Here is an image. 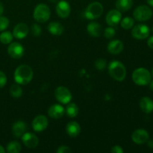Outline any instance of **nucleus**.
<instances>
[{
  "mask_svg": "<svg viewBox=\"0 0 153 153\" xmlns=\"http://www.w3.org/2000/svg\"><path fill=\"white\" fill-rule=\"evenodd\" d=\"M121 19H122V14H121V12L117 9L111 10L107 13L105 17V20L108 25L112 27L117 26L120 22Z\"/></svg>",
  "mask_w": 153,
  "mask_h": 153,
  "instance_id": "12",
  "label": "nucleus"
},
{
  "mask_svg": "<svg viewBox=\"0 0 153 153\" xmlns=\"http://www.w3.org/2000/svg\"><path fill=\"white\" fill-rule=\"evenodd\" d=\"M4 152H5V150H4V149L3 148V146L0 145V153H4Z\"/></svg>",
  "mask_w": 153,
  "mask_h": 153,
  "instance_id": "41",
  "label": "nucleus"
},
{
  "mask_svg": "<svg viewBox=\"0 0 153 153\" xmlns=\"http://www.w3.org/2000/svg\"><path fill=\"white\" fill-rule=\"evenodd\" d=\"M48 30L52 35L60 36L64 32V28L62 24L56 22V21H54V22H51L48 25Z\"/></svg>",
  "mask_w": 153,
  "mask_h": 153,
  "instance_id": "22",
  "label": "nucleus"
},
{
  "mask_svg": "<svg viewBox=\"0 0 153 153\" xmlns=\"http://www.w3.org/2000/svg\"><path fill=\"white\" fill-rule=\"evenodd\" d=\"M87 31L92 37H98L102 34V25L98 22H91L87 25Z\"/></svg>",
  "mask_w": 153,
  "mask_h": 153,
  "instance_id": "21",
  "label": "nucleus"
},
{
  "mask_svg": "<svg viewBox=\"0 0 153 153\" xmlns=\"http://www.w3.org/2000/svg\"><path fill=\"white\" fill-rule=\"evenodd\" d=\"M22 146L20 143L15 140L10 142L6 147V150L8 153H19L20 152Z\"/></svg>",
  "mask_w": 153,
  "mask_h": 153,
  "instance_id": "25",
  "label": "nucleus"
},
{
  "mask_svg": "<svg viewBox=\"0 0 153 153\" xmlns=\"http://www.w3.org/2000/svg\"><path fill=\"white\" fill-rule=\"evenodd\" d=\"M65 111L67 113V114L68 115V117L72 118L75 117L79 114V108H78L77 105L75 104V103L69 102L67 104V108H66Z\"/></svg>",
  "mask_w": 153,
  "mask_h": 153,
  "instance_id": "24",
  "label": "nucleus"
},
{
  "mask_svg": "<svg viewBox=\"0 0 153 153\" xmlns=\"http://www.w3.org/2000/svg\"><path fill=\"white\" fill-rule=\"evenodd\" d=\"M55 97L57 101L61 104H68L72 100L71 92L64 86H60L55 89Z\"/></svg>",
  "mask_w": 153,
  "mask_h": 153,
  "instance_id": "7",
  "label": "nucleus"
},
{
  "mask_svg": "<svg viewBox=\"0 0 153 153\" xmlns=\"http://www.w3.org/2000/svg\"><path fill=\"white\" fill-rule=\"evenodd\" d=\"M152 10L149 7L146 5H140L134 9L133 16L134 19L140 22L149 20L152 16Z\"/></svg>",
  "mask_w": 153,
  "mask_h": 153,
  "instance_id": "6",
  "label": "nucleus"
},
{
  "mask_svg": "<svg viewBox=\"0 0 153 153\" xmlns=\"http://www.w3.org/2000/svg\"><path fill=\"white\" fill-rule=\"evenodd\" d=\"M140 108L143 112L150 114L153 111V100L148 97H143L140 100Z\"/></svg>",
  "mask_w": 153,
  "mask_h": 153,
  "instance_id": "19",
  "label": "nucleus"
},
{
  "mask_svg": "<svg viewBox=\"0 0 153 153\" xmlns=\"http://www.w3.org/2000/svg\"><path fill=\"white\" fill-rule=\"evenodd\" d=\"M31 32L34 37H39L42 33L41 27L37 24H33L31 27Z\"/></svg>",
  "mask_w": 153,
  "mask_h": 153,
  "instance_id": "32",
  "label": "nucleus"
},
{
  "mask_svg": "<svg viewBox=\"0 0 153 153\" xmlns=\"http://www.w3.org/2000/svg\"><path fill=\"white\" fill-rule=\"evenodd\" d=\"M56 13L61 18H67L71 13V7L70 4L65 0H61L57 3Z\"/></svg>",
  "mask_w": 153,
  "mask_h": 153,
  "instance_id": "13",
  "label": "nucleus"
},
{
  "mask_svg": "<svg viewBox=\"0 0 153 153\" xmlns=\"http://www.w3.org/2000/svg\"><path fill=\"white\" fill-rule=\"evenodd\" d=\"M149 88H150V89L153 91V80L152 81L151 80V82H149Z\"/></svg>",
  "mask_w": 153,
  "mask_h": 153,
  "instance_id": "40",
  "label": "nucleus"
},
{
  "mask_svg": "<svg viewBox=\"0 0 153 153\" xmlns=\"http://www.w3.org/2000/svg\"><path fill=\"white\" fill-rule=\"evenodd\" d=\"M111 152H113V153H123L124 152V150L123 149V148L121 147L120 146H118V145H117V146H113V147L111 148Z\"/></svg>",
  "mask_w": 153,
  "mask_h": 153,
  "instance_id": "35",
  "label": "nucleus"
},
{
  "mask_svg": "<svg viewBox=\"0 0 153 153\" xmlns=\"http://www.w3.org/2000/svg\"><path fill=\"white\" fill-rule=\"evenodd\" d=\"M120 25L123 29L128 30L132 28L134 25V19L133 18L129 17V16H126V17L123 18L121 19Z\"/></svg>",
  "mask_w": 153,
  "mask_h": 153,
  "instance_id": "27",
  "label": "nucleus"
},
{
  "mask_svg": "<svg viewBox=\"0 0 153 153\" xmlns=\"http://www.w3.org/2000/svg\"><path fill=\"white\" fill-rule=\"evenodd\" d=\"M49 121H48L47 117L45 115H38L32 121V128L34 131L37 132H40L43 131L47 128Z\"/></svg>",
  "mask_w": 153,
  "mask_h": 153,
  "instance_id": "11",
  "label": "nucleus"
},
{
  "mask_svg": "<svg viewBox=\"0 0 153 153\" xmlns=\"http://www.w3.org/2000/svg\"><path fill=\"white\" fill-rule=\"evenodd\" d=\"M149 139V134L143 128H138L133 131L131 134V140L136 144H143Z\"/></svg>",
  "mask_w": 153,
  "mask_h": 153,
  "instance_id": "9",
  "label": "nucleus"
},
{
  "mask_svg": "<svg viewBox=\"0 0 153 153\" xmlns=\"http://www.w3.org/2000/svg\"><path fill=\"white\" fill-rule=\"evenodd\" d=\"M13 76L15 82L19 85H28L33 79V70L28 65L22 64L16 69Z\"/></svg>",
  "mask_w": 153,
  "mask_h": 153,
  "instance_id": "1",
  "label": "nucleus"
},
{
  "mask_svg": "<svg viewBox=\"0 0 153 153\" xmlns=\"http://www.w3.org/2000/svg\"><path fill=\"white\" fill-rule=\"evenodd\" d=\"M116 8L120 12L128 11L133 5V0H117Z\"/></svg>",
  "mask_w": 153,
  "mask_h": 153,
  "instance_id": "23",
  "label": "nucleus"
},
{
  "mask_svg": "<svg viewBox=\"0 0 153 153\" xmlns=\"http://www.w3.org/2000/svg\"><path fill=\"white\" fill-rule=\"evenodd\" d=\"M64 113L65 109L60 104L52 105L48 110V114L52 119H59L64 116Z\"/></svg>",
  "mask_w": 153,
  "mask_h": 153,
  "instance_id": "16",
  "label": "nucleus"
},
{
  "mask_svg": "<svg viewBox=\"0 0 153 153\" xmlns=\"http://www.w3.org/2000/svg\"><path fill=\"white\" fill-rule=\"evenodd\" d=\"M103 13V6L99 1L91 2L85 10V16L86 19L93 20L100 18Z\"/></svg>",
  "mask_w": 153,
  "mask_h": 153,
  "instance_id": "5",
  "label": "nucleus"
},
{
  "mask_svg": "<svg viewBox=\"0 0 153 153\" xmlns=\"http://www.w3.org/2000/svg\"><path fill=\"white\" fill-rule=\"evenodd\" d=\"M146 143H147L148 146H149L150 149H153V139H152V140H149H149H148Z\"/></svg>",
  "mask_w": 153,
  "mask_h": 153,
  "instance_id": "37",
  "label": "nucleus"
},
{
  "mask_svg": "<svg viewBox=\"0 0 153 153\" xmlns=\"http://www.w3.org/2000/svg\"><path fill=\"white\" fill-rule=\"evenodd\" d=\"M13 38V35L10 31H3L0 34V42L3 44H10Z\"/></svg>",
  "mask_w": 153,
  "mask_h": 153,
  "instance_id": "26",
  "label": "nucleus"
},
{
  "mask_svg": "<svg viewBox=\"0 0 153 153\" xmlns=\"http://www.w3.org/2000/svg\"><path fill=\"white\" fill-rule=\"evenodd\" d=\"M23 144L28 149H34L39 143V139L34 134L31 132L24 133L21 137Z\"/></svg>",
  "mask_w": 153,
  "mask_h": 153,
  "instance_id": "14",
  "label": "nucleus"
},
{
  "mask_svg": "<svg viewBox=\"0 0 153 153\" xmlns=\"http://www.w3.org/2000/svg\"><path fill=\"white\" fill-rule=\"evenodd\" d=\"M49 1H50L51 2H56L57 0H49Z\"/></svg>",
  "mask_w": 153,
  "mask_h": 153,
  "instance_id": "42",
  "label": "nucleus"
},
{
  "mask_svg": "<svg viewBox=\"0 0 153 153\" xmlns=\"http://www.w3.org/2000/svg\"><path fill=\"white\" fill-rule=\"evenodd\" d=\"M24 52H25L24 47L17 42L10 43L7 47V53L12 58L14 59H19L22 58L24 55Z\"/></svg>",
  "mask_w": 153,
  "mask_h": 153,
  "instance_id": "10",
  "label": "nucleus"
},
{
  "mask_svg": "<svg viewBox=\"0 0 153 153\" xmlns=\"http://www.w3.org/2000/svg\"><path fill=\"white\" fill-rule=\"evenodd\" d=\"M132 80L134 84L139 86H145V85H149V82H151L152 76L147 69L139 67L133 72Z\"/></svg>",
  "mask_w": 153,
  "mask_h": 153,
  "instance_id": "3",
  "label": "nucleus"
},
{
  "mask_svg": "<svg viewBox=\"0 0 153 153\" xmlns=\"http://www.w3.org/2000/svg\"><path fill=\"white\" fill-rule=\"evenodd\" d=\"M28 31H29V28H28V25L25 23L21 22V23L17 24L15 25L13 30V37H16V39H23L26 37L28 34Z\"/></svg>",
  "mask_w": 153,
  "mask_h": 153,
  "instance_id": "15",
  "label": "nucleus"
},
{
  "mask_svg": "<svg viewBox=\"0 0 153 153\" xmlns=\"http://www.w3.org/2000/svg\"><path fill=\"white\" fill-rule=\"evenodd\" d=\"M116 34V31L112 26H109L106 28L104 31V37L108 39L113 38Z\"/></svg>",
  "mask_w": 153,
  "mask_h": 153,
  "instance_id": "31",
  "label": "nucleus"
},
{
  "mask_svg": "<svg viewBox=\"0 0 153 153\" xmlns=\"http://www.w3.org/2000/svg\"><path fill=\"white\" fill-rule=\"evenodd\" d=\"M152 31H153V27H152Z\"/></svg>",
  "mask_w": 153,
  "mask_h": 153,
  "instance_id": "44",
  "label": "nucleus"
},
{
  "mask_svg": "<svg viewBox=\"0 0 153 153\" xmlns=\"http://www.w3.org/2000/svg\"><path fill=\"white\" fill-rule=\"evenodd\" d=\"M3 12H4V6H3L2 3L0 1V16L3 14Z\"/></svg>",
  "mask_w": 153,
  "mask_h": 153,
  "instance_id": "38",
  "label": "nucleus"
},
{
  "mask_svg": "<svg viewBox=\"0 0 153 153\" xmlns=\"http://www.w3.org/2000/svg\"><path fill=\"white\" fill-rule=\"evenodd\" d=\"M10 94L14 98H19L22 95V90L19 84L12 85L10 88Z\"/></svg>",
  "mask_w": 153,
  "mask_h": 153,
  "instance_id": "28",
  "label": "nucleus"
},
{
  "mask_svg": "<svg viewBox=\"0 0 153 153\" xmlns=\"http://www.w3.org/2000/svg\"><path fill=\"white\" fill-rule=\"evenodd\" d=\"M152 76H153V68H152Z\"/></svg>",
  "mask_w": 153,
  "mask_h": 153,
  "instance_id": "43",
  "label": "nucleus"
},
{
  "mask_svg": "<svg viewBox=\"0 0 153 153\" xmlns=\"http://www.w3.org/2000/svg\"><path fill=\"white\" fill-rule=\"evenodd\" d=\"M10 21L5 16H0V31H3L7 29V27L9 26Z\"/></svg>",
  "mask_w": 153,
  "mask_h": 153,
  "instance_id": "30",
  "label": "nucleus"
},
{
  "mask_svg": "<svg viewBox=\"0 0 153 153\" xmlns=\"http://www.w3.org/2000/svg\"><path fill=\"white\" fill-rule=\"evenodd\" d=\"M108 73L111 77L117 82H122L126 77V69L120 61H111L108 65Z\"/></svg>",
  "mask_w": 153,
  "mask_h": 153,
  "instance_id": "2",
  "label": "nucleus"
},
{
  "mask_svg": "<svg viewBox=\"0 0 153 153\" xmlns=\"http://www.w3.org/2000/svg\"><path fill=\"white\" fill-rule=\"evenodd\" d=\"M149 27L145 24H138L133 27L131 30V35L137 40H144L149 37Z\"/></svg>",
  "mask_w": 153,
  "mask_h": 153,
  "instance_id": "8",
  "label": "nucleus"
},
{
  "mask_svg": "<svg viewBox=\"0 0 153 153\" xmlns=\"http://www.w3.org/2000/svg\"><path fill=\"white\" fill-rule=\"evenodd\" d=\"M26 124L23 121H16L12 126V134L15 137H21L26 131Z\"/></svg>",
  "mask_w": 153,
  "mask_h": 153,
  "instance_id": "18",
  "label": "nucleus"
},
{
  "mask_svg": "<svg viewBox=\"0 0 153 153\" xmlns=\"http://www.w3.org/2000/svg\"><path fill=\"white\" fill-rule=\"evenodd\" d=\"M94 66H95L96 69L100 71H102L107 67V61L103 58H98L96 60L95 63H94Z\"/></svg>",
  "mask_w": 153,
  "mask_h": 153,
  "instance_id": "29",
  "label": "nucleus"
},
{
  "mask_svg": "<svg viewBox=\"0 0 153 153\" xmlns=\"http://www.w3.org/2000/svg\"><path fill=\"white\" fill-rule=\"evenodd\" d=\"M71 152L72 150L70 149V148L67 146H61L57 149V152L58 153H70Z\"/></svg>",
  "mask_w": 153,
  "mask_h": 153,
  "instance_id": "34",
  "label": "nucleus"
},
{
  "mask_svg": "<svg viewBox=\"0 0 153 153\" xmlns=\"http://www.w3.org/2000/svg\"><path fill=\"white\" fill-rule=\"evenodd\" d=\"M147 45L150 49H153V36H151V37H149L147 40Z\"/></svg>",
  "mask_w": 153,
  "mask_h": 153,
  "instance_id": "36",
  "label": "nucleus"
},
{
  "mask_svg": "<svg viewBox=\"0 0 153 153\" xmlns=\"http://www.w3.org/2000/svg\"><path fill=\"white\" fill-rule=\"evenodd\" d=\"M66 131L70 137H76L80 134L81 126L77 122L71 121L67 123V126H66Z\"/></svg>",
  "mask_w": 153,
  "mask_h": 153,
  "instance_id": "20",
  "label": "nucleus"
},
{
  "mask_svg": "<svg viewBox=\"0 0 153 153\" xmlns=\"http://www.w3.org/2000/svg\"><path fill=\"white\" fill-rule=\"evenodd\" d=\"M146 2L151 7H153V0H146Z\"/></svg>",
  "mask_w": 153,
  "mask_h": 153,
  "instance_id": "39",
  "label": "nucleus"
},
{
  "mask_svg": "<svg viewBox=\"0 0 153 153\" xmlns=\"http://www.w3.org/2000/svg\"><path fill=\"white\" fill-rule=\"evenodd\" d=\"M50 15L51 10L49 6L46 4L41 3V4H37L34 8L33 17L37 22L43 23L49 20V19L50 18Z\"/></svg>",
  "mask_w": 153,
  "mask_h": 153,
  "instance_id": "4",
  "label": "nucleus"
},
{
  "mask_svg": "<svg viewBox=\"0 0 153 153\" xmlns=\"http://www.w3.org/2000/svg\"><path fill=\"white\" fill-rule=\"evenodd\" d=\"M7 83V77L3 72L0 71V88H2Z\"/></svg>",
  "mask_w": 153,
  "mask_h": 153,
  "instance_id": "33",
  "label": "nucleus"
},
{
  "mask_svg": "<svg viewBox=\"0 0 153 153\" xmlns=\"http://www.w3.org/2000/svg\"><path fill=\"white\" fill-rule=\"evenodd\" d=\"M107 49L109 53L112 54V55H118L123 50L124 44L121 40H114L108 44Z\"/></svg>",
  "mask_w": 153,
  "mask_h": 153,
  "instance_id": "17",
  "label": "nucleus"
}]
</instances>
